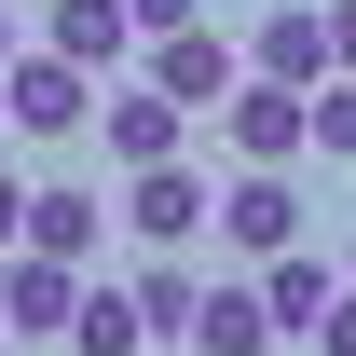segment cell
Here are the masks:
<instances>
[{
  "instance_id": "cell-1",
  "label": "cell",
  "mask_w": 356,
  "mask_h": 356,
  "mask_svg": "<svg viewBox=\"0 0 356 356\" xmlns=\"http://www.w3.org/2000/svg\"><path fill=\"white\" fill-rule=\"evenodd\" d=\"M0 110H14V137H83L96 124V69H83V55H28V42H14V55H0Z\"/></svg>"
},
{
  "instance_id": "cell-2",
  "label": "cell",
  "mask_w": 356,
  "mask_h": 356,
  "mask_svg": "<svg viewBox=\"0 0 356 356\" xmlns=\"http://www.w3.org/2000/svg\"><path fill=\"white\" fill-rule=\"evenodd\" d=\"M220 151H233V165H302V151H315V137H302V83L247 69V83L220 96Z\"/></svg>"
},
{
  "instance_id": "cell-3",
  "label": "cell",
  "mask_w": 356,
  "mask_h": 356,
  "mask_svg": "<svg viewBox=\"0 0 356 356\" xmlns=\"http://www.w3.org/2000/svg\"><path fill=\"white\" fill-rule=\"evenodd\" d=\"M96 137H110V165H178V151H192V110H178L165 83H124V96H96Z\"/></svg>"
},
{
  "instance_id": "cell-4",
  "label": "cell",
  "mask_w": 356,
  "mask_h": 356,
  "mask_svg": "<svg viewBox=\"0 0 356 356\" xmlns=\"http://www.w3.org/2000/svg\"><path fill=\"white\" fill-rule=\"evenodd\" d=\"M69 302H83V261H42V247L0 261V329L14 343H69Z\"/></svg>"
},
{
  "instance_id": "cell-5",
  "label": "cell",
  "mask_w": 356,
  "mask_h": 356,
  "mask_svg": "<svg viewBox=\"0 0 356 356\" xmlns=\"http://www.w3.org/2000/svg\"><path fill=\"white\" fill-rule=\"evenodd\" d=\"M206 220H220V192H206L192 165H137L124 178V233H137V247H192Z\"/></svg>"
},
{
  "instance_id": "cell-6",
  "label": "cell",
  "mask_w": 356,
  "mask_h": 356,
  "mask_svg": "<svg viewBox=\"0 0 356 356\" xmlns=\"http://www.w3.org/2000/svg\"><path fill=\"white\" fill-rule=\"evenodd\" d=\"M151 83H165L178 110H220V96L247 83V55H233L220 28H206V14H192V28H165V42H151Z\"/></svg>"
},
{
  "instance_id": "cell-7",
  "label": "cell",
  "mask_w": 356,
  "mask_h": 356,
  "mask_svg": "<svg viewBox=\"0 0 356 356\" xmlns=\"http://www.w3.org/2000/svg\"><path fill=\"white\" fill-rule=\"evenodd\" d=\"M220 247H247V261L302 247V192H288V165H247V178L220 192Z\"/></svg>"
},
{
  "instance_id": "cell-8",
  "label": "cell",
  "mask_w": 356,
  "mask_h": 356,
  "mask_svg": "<svg viewBox=\"0 0 356 356\" xmlns=\"http://www.w3.org/2000/svg\"><path fill=\"white\" fill-rule=\"evenodd\" d=\"M247 69H274V83H329V0H288V14H261V42H247Z\"/></svg>"
},
{
  "instance_id": "cell-9",
  "label": "cell",
  "mask_w": 356,
  "mask_h": 356,
  "mask_svg": "<svg viewBox=\"0 0 356 356\" xmlns=\"http://www.w3.org/2000/svg\"><path fill=\"white\" fill-rule=\"evenodd\" d=\"M96 233H110V206H96L83 178H55V192H28V247H42V261H96Z\"/></svg>"
},
{
  "instance_id": "cell-10",
  "label": "cell",
  "mask_w": 356,
  "mask_h": 356,
  "mask_svg": "<svg viewBox=\"0 0 356 356\" xmlns=\"http://www.w3.org/2000/svg\"><path fill=\"white\" fill-rule=\"evenodd\" d=\"M42 42H55V55H83V69H124V55H137V14H124V0H55Z\"/></svg>"
},
{
  "instance_id": "cell-11",
  "label": "cell",
  "mask_w": 356,
  "mask_h": 356,
  "mask_svg": "<svg viewBox=\"0 0 356 356\" xmlns=\"http://www.w3.org/2000/svg\"><path fill=\"white\" fill-rule=\"evenodd\" d=\"M192 343H206V356H274L288 329H274L261 288H206V302H192Z\"/></svg>"
},
{
  "instance_id": "cell-12",
  "label": "cell",
  "mask_w": 356,
  "mask_h": 356,
  "mask_svg": "<svg viewBox=\"0 0 356 356\" xmlns=\"http://www.w3.org/2000/svg\"><path fill=\"white\" fill-rule=\"evenodd\" d=\"M329 288H343V274L315 261V247H274V261H261V302H274V329H288V343L329 315Z\"/></svg>"
},
{
  "instance_id": "cell-13",
  "label": "cell",
  "mask_w": 356,
  "mask_h": 356,
  "mask_svg": "<svg viewBox=\"0 0 356 356\" xmlns=\"http://www.w3.org/2000/svg\"><path fill=\"white\" fill-rule=\"evenodd\" d=\"M69 356H151L137 288H83V302H69Z\"/></svg>"
},
{
  "instance_id": "cell-14",
  "label": "cell",
  "mask_w": 356,
  "mask_h": 356,
  "mask_svg": "<svg viewBox=\"0 0 356 356\" xmlns=\"http://www.w3.org/2000/svg\"><path fill=\"white\" fill-rule=\"evenodd\" d=\"M124 288H137V315H151V343H192V302H206V274L178 261V247H165L151 274H124Z\"/></svg>"
},
{
  "instance_id": "cell-15",
  "label": "cell",
  "mask_w": 356,
  "mask_h": 356,
  "mask_svg": "<svg viewBox=\"0 0 356 356\" xmlns=\"http://www.w3.org/2000/svg\"><path fill=\"white\" fill-rule=\"evenodd\" d=\"M302 137L329 151V165H356V69H329V83L302 96Z\"/></svg>"
},
{
  "instance_id": "cell-16",
  "label": "cell",
  "mask_w": 356,
  "mask_h": 356,
  "mask_svg": "<svg viewBox=\"0 0 356 356\" xmlns=\"http://www.w3.org/2000/svg\"><path fill=\"white\" fill-rule=\"evenodd\" d=\"M302 343H315V356H356V274H343V288H329V315H315Z\"/></svg>"
},
{
  "instance_id": "cell-17",
  "label": "cell",
  "mask_w": 356,
  "mask_h": 356,
  "mask_svg": "<svg viewBox=\"0 0 356 356\" xmlns=\"http://www.w3.org/2000/svg\"><path fill=\"white\" fill-rule=\"evenodd\" d=\"M137 14V42H165V28H192V14H206V0H124Z\"/></svg>"
},
{
  "instance_id": "cell-18",
  "label": "cell",
  "mask_w": 356,
  "mask_h": 356,
  "mask_svg": "<svg viewBox=\"0 0 356 356\" xmlns=\"http://www.w3.org/2000/svg\"><path fill=\"white\" fill-rule=\"evenodd\" d=\"M14 247H28V178L0 165V261H14Z\"/></svg>"
},
{
  "instance_id": "cell-19",
  "label": "cell",
  "mask_w": 356,
  "mask_h": 356,
  "mask_svg": "<svg viewBox=\"0 0 356 356\" xmlns=\"http://www.w3.org/2000/svg\"><path fill=\"white\" fill-rule=\"evenodd\" d=\"M329 69H356V0H329Z\"/></svg>"
},
{
  "instance_id": "cell-20",
  "label": "cell",
  "mask_w": 356,
  "mask_h": 356,
  "mask_svg": "<svg viewBox=\"0 0 356 356\" xmlns=\"http://www.w3.org/2000/svg\"><path fill=\"white\" fill-rule=\"evenodd\" d=\"M0 55H14V0H0Z\"/></svg>"
},
{
  "instance_id": "cell-21",
  "label": "cell",
  "mask_w": 356,
  "mask_h": 356,
  "mask_svg": "<svg viewBox=\"0 0 356 356\" xmlns=\"http://www.w3.org/2000/svg\"><path fill=\"white\" fill-rule=\"evenodd\" d=\"M0 137H14V110H0Z\"/></svg>"
},
{
  "instance_id": "cell-22",
  "label": "cell",
  "mask_w": 356,
  "mask_h": 356,
  "mask_svg": "<svg viewBox=\"0 0 356 356\" xmlns=\"http://www.w3.org/2000/svg\"><path fill=\"white\" fill-rule=\"evenodd\" d=\"M178 356H206V343H178Z\"/></svg>"
},
{
  "instance_id": "cell-23",
  "label": "cell",
  "mask_w": 356,
  "mask_h": 356,
  "mask_svg": "<svg viewBox=\"0 0 356 356\" xmlns=\"http://www.w3.org/2000/svg\"><path fill=\"white\" fill-rule=\"evenodd\" d=\"M343 274H356V247H343Z\"/></svg>"
},
{
  "instance_id": "cell-24",
  "label": "cell",
  "mask_w": 356,
  "mask_h": 356,
  "mask_svg": "<svg viewBox=\"0 0 356 356\" xmlns=\"http://www.w3.org/2000/svg\"><path fill=\"white\" fill-rule=\"evenodd\" d=\"M0 343H14V329H0Z\"/></svg>"
},
{
  "instance_id": "cell-25",
  "label": "cell",
  "mask_w": 356,
  "mask_h": 356,
  "mask_svg": "<svg viewBox=\"0 0 356 356\" xmlns=\"http://www.w3.org/2000/svg\"><path fill=\"white\" fill-rule=\"evenodd\" d=\"M0 356H14V343H0Z\"/></svg>"
}]
</instances>
